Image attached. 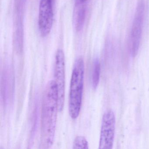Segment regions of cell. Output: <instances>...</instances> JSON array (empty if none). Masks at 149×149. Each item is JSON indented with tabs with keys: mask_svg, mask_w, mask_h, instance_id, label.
Here are the masks:
<instances>
[{
	"mask_svg": "<svg viewBox=\"0 0 149 149\" xmlns=\"http://www.w3.org/2000/svg\"><path fill=\"white\" fill-rule=\"evenodd\" d=\"M84 63L81 57L77 58L73 66L70 88L69 112L72 119L79 116L84 87Z\"/></svg>",
	"mask_w": 149,
	"mask_h": 149,
	"instance_id": "obj_2",
	"label": "cell"
},
{
	"mask_svg": "<svg viewBox=\"0 0 149 149\" xmlns=\"http://www.w3.org/2000/svg\"><path fill=\"white\" fill-rule=\"evenodd\" d=\"M145 8L144 0H139L131 32V50L133 56L136 55L140 46L144 21Z\"/></svg>",
	"mask_w": 149,
	"mask_h": 149,
	"instance_id": "obj_3",
	"label": "cell"
},
{
	"mask_svg": "<svg viewBox=\"0 0 149 149\" xmlns=\"http://www.w3.org/2000/svg\"><path fill=\"white\" fill-rule=\"evenodd\" d=\"M26 0H15V5L17 11L22 10Z\"/></svg>",
	"mask_w": 149,
	"mask_h": 149,
	"instance_id": "obj_10",
	"label": "cell"
},
{
	"mask_svg": "<svg viewBox=\"0 0 149 149\" xmlns=\"http://www.w3.org/2000/svg\"><path fill=\"white\" fill-rule=\"evenodd\" d=\"M100 70L101 68L99 60L98 59H95L94 61L92 76V86L94 89L96 88L99 84Z\"/></svg>",
	"mask_w": 149,
	"mask_h": 149,
	"instance_id": "obj_8",
	"label": "cell"
},
{
	"mask_svg": "<svg viewBox=\"0 0 149 149\" xmlns=\"http://www.w3.org/2000/svg\"><path fill=\"white\" fill-rule=\"evenodd\" d=\"M116 130V118L111 110L106 111L102 120L99 149H111L113 147Z\"/></svg>",
	"mask_w": 149,
	"mask_h": 149,
	"instance_id": "obj_6",
	"label": "cell"
},
{
	"mask_svg": "<svg viewBox=\"0 0 149 149\" xmlns=\"http://www.w3.org/2000/svg\"><path fill=\"white\" fill-rule=\"evenodd\" d=\"M73 148L74 149H88V141L83 136H77L74 140Z\"/></svg>",
	"mask_w": 149,
	"mask_h": 149,
	"instance_id": "obj_9",
	"label": "cell"
},
{
	"mask_svg": "<svg viewBox=\"0 0 149 149\" xmlns=\"http://www.w3.org/2000/svg\"><path fill=\"white\" fill-rule=\"evenodd\" d=\"M88 1V0H78L77 1L80 3H85Z\"/></svg>",
	"mask_w": 149,
	"mask_h": 149,
	"instance_id": "obj_11",
	"label": "cell"
},
{
	"mask_svg": "<svg viewBox=\"0 0 149 149\" xmlns=\"http://www.w3.org/2000/svg\"><path fill=\"white\" fill-rule=\"evenodd\" d=\"M86 7L85 3L77 1L74 12V22L75 29L77 32L81 31L85 22L86 18Z\"/></svg>",
	"mask_w": 149,
	"mask_h": 149,
	"instance_id": "obj_7",
	"label": "cell"
},
{
	"mask_svg": "<svg viewBox=\"0 0 149 149\" xmlns=\"http://www.w3.org/2000/svg\"><path fill=\"white\" fill-rule=\"evenodd\" d=\"M55 0H40L38 28L42 37H47L51 32L54 16Z\"/></svg>",
	"mask_w": 149,
	"mask_h": 149,
	"instance_id": "obj_5",
	"label": "cell"
},
{
	"mask_svg": "<svg viewBox=\"0 0 149 149\" xmlns=\"http://www.w3.org/2000/svg\"><path fill=\"white\" fill-rule=\"evenodd\" d=\"M54 81L58 91V109L61 111L64 107L65 95V60L62 49L56 51L55 60Z\"/></svg>",
	"mask_w": 149,
	"mask_h": 149,
	"instance_id": "obj_4",
	"label": "cell"
},
{
	"mask_svg": "<svg viewBox=\"0 0 149 149\" xmlns=\"http://www.w3.org/2000/svg\"><path fill=\"white\" fill-rule=\"evenodd\" d=\"M58 109V91L54 80H51L46 85L41 113V146L43 149L50 148L55 136Z\"/></svg>",
	"mask_w": 149,
	"mask_h": 149,
	"instance_id": "obj_1",
	"label": "cell"
}]
</instances>
